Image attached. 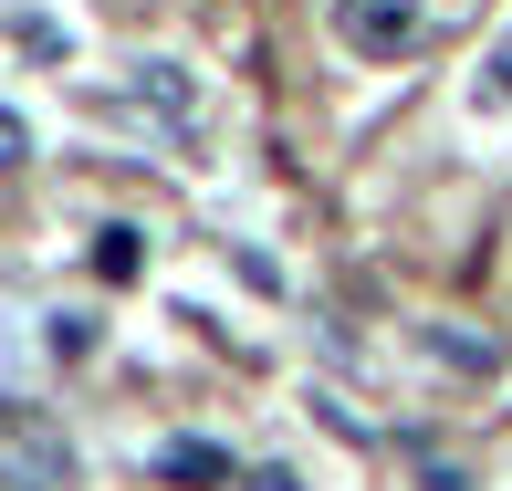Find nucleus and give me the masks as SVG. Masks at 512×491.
Masks as SVG:
<instances>
[{"instance_id":"obj_1","label":"nucleus","mask_w":512,"mask_h":491,"mask_svg":"<svg viewBox=\"0 0 512 491\" xmlns=\"http://www.w3.org/2000/svg\"><path fill=\"white\" fill-rule=\"evenodd\" d=\"M460 21V0H335V42L356 63H418Z\"/></svg>"},{"instance_id":"obj_2","label":"nucleus","mask_w":512,"mask_h":491,"mask_svg":"<svg viewBox=\"0 0 512 491\" xmlns=\"http://www.w3.org/2000/svg\"><path fill=\"white\" fill-rule=\"evenodd\" d=\"M471 115H512V21H502L492 53H481V74H471Z\"/></svg>"},{"instance_id":"obj_3","label":"nucleus","mask_w":512,"mask_h":491,"mask_svg":"<svg viewBox=\"0 0 512 491\" xmlns=\"http://www.w3.org/2000/svg\"><path fill=\"white\" fill-rule=\"evenodd\" d=\"M95 262H105V283H126V272H136V230H105V251H95Z\"/></svg>"},{"instance_id":"obj_4","label":"nucleus","mask_w":512,"mask_h":491,"mask_svg":"<svg viewBox=\"0 0 512 491\" xmlns=\"http://www.w3.org/2000/svg\"><path fill=\"white\" fill-rule=\"evenodd\" d=\"M0 157H21V126H11V115H0Z\"/></svg>"}]
</instances>
